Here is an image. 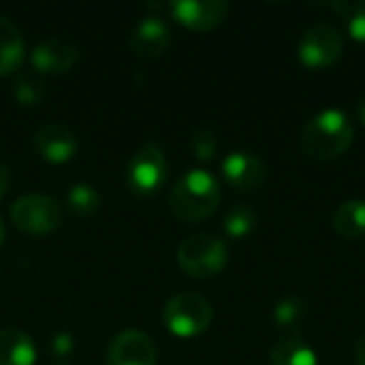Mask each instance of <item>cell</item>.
<instances>
[{"instance_id": "5", "label": "cell", "mask_w": 365, "mask_h": 365, "mask_svg": "<svg viewBox=\"0 0 365 365\" xmlns=\"http://www.w3.org/2000/svg\"><path fill=\"white\" fill-rule=\"evenodd\" d=\"M11 222L28 235H45L62 225V207L49 195L28 192L13 201Z\"/></svg>"}, {"instance_id": "1", "label": "cell", "mask_w": 365, "mask_h": 365, "mask_svg": "<svg viewBox=\"0 0 365 365\" xmlns=\"http://www.w3.org/2000/svg\"><path fill=\"white\" fill-rule=\"evenodd\" d=\"M353 137L351 118L338 107H327L308 120L299 137V148L312 160H334L351 148Z\"/></svg>"}, {"instance_id": "19", "label": "cell", "mask_w": 365, "mask_h": 365, "mask_svg": "<svg viewBox=\"0 0 365 365\" xmlns=\"http://www.w3.org/2000/svg\"><path fill=\"white\" fill-rule=\"evenodd\" d=\"M257 212L250 205H235L227 212L222 227L229 237H246L257 227Z\"/></svg>"}, {"instance_id": "9", "label": "cell", "mask_w": 365, "mask_h": 365, "mask_svg": "<svg viewBox=\"0 0 365 365\" xmlns=\"http://www.w3.org/2000/svg\"><path fill=\"white\" fill-rule=\"evenodd\" d=\"M171 15L190 30H212L220 26L229 15V2L225 0H175L169 2Z\"/></svg>"}, {"instance_id": "14", "label": "cell", "mask_w": 365, "mask_h": 365, "mask_svg": "<svg viewBox=\"0 0 365 365\" xmlns=\"http://www.w3.org/2000/svg\"><path fill=\"white\" fill-rule=\"evenodd\" d=\"M36 349L28 334L15 327L0 329V365H34Z\"/></svg>"}, {"instance_id": "25", "label": "cell", "mask_w": 365, "mask_h": 365, "mask_svg": "<svg viewBox=\"0 0 365 365\" xmlns=\"http://www.w3.org/2000/svg\"><path fill=\"white\" fill-rule=\"evenodd\" d=\"M11 182H13V173H11V169H9V165H6L4 160H0V197L6 195Z\"/></svg>"}, {"instance_id": "13", "label": "cell", "mask_w": 365, "mask_h": 365, "mask_svg": "<svg viewBox=\"0 0 365 365\" xmlns=\"http://www.w3.org/2000/svg\"><path fill=\"white\" fill-rule=\"evenodd\" d=\"M34 148L45 160L60 165V163L71 160L77 154L79 143H77L75 133L68 126H64V124H47V126L36 130Z\"/></svg>"}, {"instance_id": "8", "label": "cell", "mask_w": 365, "mask_h": 365, "mask_svg": "<svg viewBox=\"0 0 365 365\" xmlns=\"http://www.w3.org/2000/svg\"><path fill=\"white\" fill-rule=\"evenodd\" d=\"M107 365H156V346L148 334L124 329L109 344Z\"/></svg>"}, {"instance_id": "11", "label": "cell", "mask_w": 365, "mask_h": 365, "mask_svg": "<svg viewBox=\"0 0 365 365\" xmlns=\"http://www.w3.org/2000/svg\"><path fill=\"white\" fill-rule=\"evenodd\" d=\"M77 45L62 36H47L34 45L30 62L38 73H64L77 62Z\"/></svg>"}, {"instance_id": "3", "label": "cell", "mask_w": 365, "mask_h": 365, "mask_svg": "<svg viewBox=\"0 0 365 365\" xmlns=\"http://www.w3.org/2000/svg\"><path fill=\"white\" fill-rule=\"evenodd\" d=\"M178 263L192 278L218 276L229 263L227 242L214 233H195L178 246Z\"/></svg>"}, {"instance_id": "24", "label": "cell", "mask_w": 365, "mask_h": 365, "mask_svg": "<svg viewBox=\"0 0 365 365\" xmlns=\"http://www.w3.org/2000/svg\"><path fill=\"white\" fill-rule=\"evenodd\" d=\"M73 346H75L73 336L66 334V331L56 334V336L51 338V351H53L56 357H66V355H71V353H73Z\"/></svg>"}, {"instance_id": "15", "label": "cell", "mask_w": 365, "mask_h": 365, "mask_svg": "<svg viewBox=\"0 0 365 365\" xmlns=\"http://www.w3.org/2000/svg\"><path fill=\"white\" fill-rule=\"evenodd\" d=\"M24 38L19 28L4 15H0V77L11 75L24 60Z\"/></svg>"}, {"instance_id": "17", "label": "cell", "mask_w": 365, "mask_h": 365, "mask_svg": "<svg viewBox=\"0 0 365 365\" xmlns=\"http://www.w3.org/2000/svg\"><path fill=\"white\" fill-rule=\"evenodd\" d=\"M334 229L346 240H357L365 235L364 199H349L340 203L338 210L334 212Z\"/></svg>"}, {"instance_id": "12", "label": "cell", "mask_w": 365, "mask_h": 365, "mask_svg": "<svg viewBox=\"0 0 365 365\" xmlns=\"http://www.w3.org/2000/svg\"><path fill=\"white\" fill-rule=\"evenodd\" d=\"M171 43V28L158 15H148L130 30L128 45L133 53L141 58H156L160 56Z\"/></svg>"}, {"instance_id": "22", "label": "cell", "mask_w": 365, "mask_h": 365, "mask_svg": "<svg viewBox=\"0 0 365 365\" xmlns=\"http://www.w3.org/2000/svg\"><path fill=\"white\" fill-rule=\"evenodd\" d=\"M45 94V88H43V81L41 79H34V77H19L15 81V88H13V96L17 98V103L26 105V107H34L41 103Z\"/></svg>"}, {"instance_id": "18", "label": "cell", "mask_w": 365, "mask_h": 365, "mask_svg": "<svg viewBox=\"0 0 365 365\" xmlns=\"http://www.w3.org/2000/svg\"><path fill=\"white\" fill-rule=\"evenodd\" d=\"M66 203L68 207L79 214V216H90L92 212L98 210L101 205V192L86 182H77L71 186V190L66 192Z\"/></svg>"}, {"instance_id": "21", "label": "cell", "mask_w": 365, "mask_h": 365, "mask_svg": "<svg viewBox=\"0 0 365 365\" xmlns=\"http://www.w3.org/2000/svg\"><path fill=\"white\" fill-rule=\"evenodd\" d=\"M336 11L342 13L346 28L351 32V36L355 41L365 43V0H357V2H338L334 4Z\"/></svg>"}, {"instance_id": "10", "label": "cell", "mask_w": 365, "mask_h": 365, "mask_svg": "<svg viewBox=\"0 0 365 365\" xmlns=\"http://www.w3.org/2000/svg\"><path fill=\"white\" fill-rule=\"evenodd\" d=\"M222 175L235 190L248 192V190H257L265 184L267 169H265V163L257 154L235 150L225 156Z\"/></svg>"}, {"instance_id": "28", "label": "cell", "mask_w": 365, "mask_h": 365, "mask_svg": "<svg viewBox=\"0 0 365 365\" xmlns=\"http://www.w3.org/2000/svg\"><path fill=\"white\" fill-rule=\"evenodd\" d=\"M2 242H4V222L0 218V248H2Z\"/></svg>"}, {"instance_id": "4", "label": "cell", "mask_w": 365, "mask_h": 365, "mask_svg": "<svg viewBox=\"0 0 365 365\" xmlns=\"http://www.w3.org/2000/svg\"><path fill=\"white\" fill-rule=\"evenodd\" d=\"M163 319L167 329L178 338H192L203 334L214 319V308L210 299L201 293L182 291L175 293L163 308Z\"/></svg>"}, {"instance_id": "6", "label": "cell", "mask_w": 365, "mask_h": 365, "mask_svg": "<svg viewBox=\"0 0 365 365\" xmlns=\"http://www.w3.org/2000/svg\"><path fill=\"white\" fill-rule=\"evenodd\" d=\"M344 53V36L331 24L310 26L297 43V60L306 68H327Z\"/></svg>"}, {"instance_id": "16", "label": "cell", "mask_w": 365, "mask_h": 365, "mask_svg": "<svg viewBox=\"0 0 365 365\" xmlns=\"http://www.w3.org/2000/svg\"><path fill=\"white\" fill-rule=\"evenodd\" d=\"M269 365H319V357L302 336H289L272 349Z\"/></svg>"}, {"instance_id": "23", "label": "cell", "mask_w": 365, "mask_h": 365, "mask_svg": "<svg viewBox=\"0 0 365 365\" xmlns=\"http://www.w3.org/2000/svg\"><path fill=\"white\" fill-rule=\"evenodd\" d=\"M190 150L199 160H210L218 150L216 135L212 130H197L190 139Z\"/></svg>"}, {"instance_id": "20", "label": "cell", "mask_w": 365, "mask_h": 365, "mask_svg": "<svg viewBox=\"0 0 365 365\" xmlns=\"http://www.w3.org/2000/svg\"><path fill=\"white\" fill-rule=\"evenodd\" d=\"M304 312H306L304 299L297 295H287L274 306V323L282 329H291L304 319Z\"/></svg>"}, {"instance_id": "2", "label": "cell", "mask_w": 365, "mask_h": 365, "mask_svg": "<svg viewBox=\"0 0 365 365\" xmlns=\"http://www.w3.org/2000/svg\"><path fill=\"white\" fill-rule=\"evenodd\" d=\"M220 203V184L205 169H190L173 184L169 192V207L175 218L184 222H199L210 218Z\"/></svg>"}, {"instance_id": "7", "label": "cell", "mask_w": 365, "mask_h": 365, "mask_svg": "<svg viewBox=\"0 0 365 365\" xmlns=\"http://www.w3.org/2000/svg\"><path fill=\"white\" fill-rule=\"evenodd\" d=\"M126 180H128L130 190L141 195V197L156 192L167 180V156H165V152L156 143L141 145L128 163Z\"/></svg>"}, {"instance_id": "26", "label": "cell", "mask_w": 365, "mask_h": 365, "mask_svg": "<svg viewBox=\"0 0 365 365\" xmlns=\"http://www.w3.org/2000/svg\"><path fill=\"white\" fill-rule=\"evenodd\" d=\"M355 359L357 364L365 365V334L357 340V346H355Z\"/></svg>"}, {"instance_id": "27", "label": "cell", "mask_w": 365, "mask_h": 365, "mask_svg": "<svg viewBox=\"0 0 365 365\" xmlns=\"http://www.w3.org/2000/svg\"><path fill=\"white\" fill-rule=\"evenodd\" d=\"M357 118H359V122L365 126V96L359 101V105H357Z\"/></svg>"}]
</instances>
